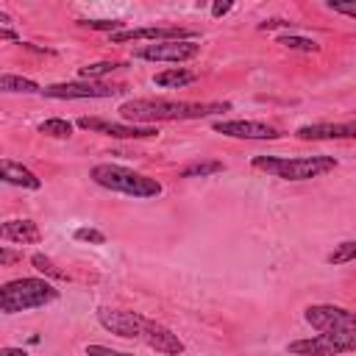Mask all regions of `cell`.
I'll return each mask as SVG.
<instances>
[{"label": "cell", "instance_id": "cell-1", "mask_svg": "<svg viewBox=\"0 0 356 356\" xmlns=\"http://www.w3.org/2000/svg\"><path fill=\"white\" fill-rule=\"evenodd\" d=\"M97 323L111 331L114 337H122V339H136L142 345H147L150 350L156 353H164V356H181L184 353V342L178 339L175 331H170L167 325L139 314V312H131V309H111V306H100L97 312Z\"/></svg>", "mask_w": 356, "mask_h": 356}, {"label": "cell", "instance_id": "cell-2", "mask_svg": "<svg viewBox=\"0 0 356 356\" xmlns=\"http://www.w3.org/2000/svg\"><path fill=\"white\" fill-rule=\"evenodd\" d=\"M228 108H231V103H220V100L197 103V100L134 97V100H125L117 111L125 122L153 125V122H172V120H203V117H211V114H222Z\"/></svg>", "mask_w": 356, "mask_h": 356}, {"label": "cell", "instance_id": "cell-3", "mask_svg": "<svg viewBox=\"0 0 356 356\" xmlns=\"http://www.w3.org/2000/svg\"><path fill=\"white\" fill-rule=\"evenodd\" d=\"M253 170L281 181H312L337 167L334 156H253Z\"/></svg>", "mask_w": 356, "mask_h": 356}, {"label": "cell", "instance_id": "cell-4", "mask_svg": "<svg viewBox=\"0 0 356 356\" xmlns=\"http://www.w3.org/2000/svg\"><path fill=\"white\" fill-rule=\"evenodd\" d=\"M89 178L108 189V192H117V195H128V197H139V200H147V197H159L164 192V186L145 175V172H136L131 167H122V164H95L89 170Z\"/></svg>", "mask_w": 356, "mask_h": 356}, {"label": "cell", "instance_id": "cell-5", "mask_svg": "<svg viewBox=\"0 0 356 356\" xmlns=\"http://www.w3.org/2000/svg\"><path fill=\"white\" fill-rule=\"evenodd\" d=\"M53 300H58V289L47 278H14L0 286V312L3 314L42 309Z\"/></svg>", "mask_w": 356, "mask_h": 356}, {"label": "cell", "instance_id": "cell-6", "mask_svg": "<svg viewBox=\"0 0 356 356\" xmlns=\"http://www.w3.org/2000/svg\"><path fill=\"white\" fill-rule=\"evenodd\" d=\"M353 350H356V328H345L337 334H317L286 345V353L292 356H342Z\"/></svg>", "mask_w": 356, "mask_h": 356}, {"label": "cell", "instance_id": "cell-7", "mask_svg": "<svg viewBox=\"0 0 356 356\" xmlns=\"http://www.w3.org/2000/svg\"><path fill=\"white\" fill-rule=\"evenodd\" d=\"M122 92L128 89L103 81H70V83H50L42 89V95L53 100H95V97H117Z\"/></svg>", "mask_w": 356, "mask_h": 356}, {"label": "cell", "instance_id": "cell-8", "mask_svg": "<svg viewBox=\"0 0 356 356\" xmlns=\"http://www.w3.org/2000/svg\"><path fill=\"white\" fill-rule=\"evenodd\" d=\"M303 320L314 331H320V334H337V331H345V328H356V312L342 309V306H334V303L306 306Z\"/></svg>", "mask_w": 356, "mask_h": 356}, {"label": "cell", "instance_id": "cell-9", "mask_svg": "<svg viewBox=\"0 0 356 356\" xmlns=\"http://www.w3.org/2000/svg\"><path fill=\"white\" fill-rule=\"evenodd\" d=\"M75 125L83 128V131L103 134V136H114V139H153V136H159V128L156 125L111 122V120H103V117H78Z\"/></svg>", "mask_w": 356, "mask_h": 356}, {"label": "cell", "instance_id": "cell-10", "mask_svg": "<svg viewBox=\"0 0 356 356\" xmlns=\"http://www.w3.org/2000/svg\"><path fill=\"white\" fill-rule=\"evenodd\" d=\"M197 53H200V44L195 39H170V42H153V44L139 47L136 50V58L181 64V61H192Z\"/></svg>", "mask_w": 356, "mask_h": 356}, {"label": "cell", "instance_id": "cell-11", "mask_svg": "<svg viewBox=\"0 0 356 356\" xmlns=\"http://www.w3.org/2000/svg\"><path fill=\"white\" fill-rule=\"evenodd\" d=\"M214 131L231 139H278V128L261 120H217Z\"/></svg>", "mask_w": 356, "mask_h": 356}, {"label": "cell", "instance_id": "cell-12", "mask_svg": "<svg viewBox=\"0 0 356 356\" xmlns=\"http://www.w3.org/2000/svg\"><path fill=\"white\" fill-rule=\"evenodd\" d=\"M298 139H312V142H331V139H356V120L348 122H312L300 125L295 131Z\"/></svg>", "mask_w": 356, "mask_h": 356}, {"label": "cell", "instance_id": "cell-13", "mask_svg": "<svg viewBox=\"0 0 356 356\" xmlns=\"http://www.w3.org/2000/svg\"><path fill=\"white\" fill-rule=\"evenodd\" d=\"M136 39H150V42H170V39H195L192 31L184 28H159V25H147V28H128V31H117L111 33V42H136Z\"/></svg>", "mask_w": 356, "mask_h": 356}, {"label": "cell", "instance_id": "cell-14", "mask_svg": "<svg viewBox=\"0 0 356 356\" xmlns=\"http://www.w3.org/2000/svg\"><path fill=\"white\" fill-rule=\"evenodd\" d=\"M0 236L6 242H17V245H36L42 242V231L33 220H6L0 225Z\"/></svg>", "mask_w": 356, "mask_h": 356}, {"label": "cell", "instance_id": "cell-15", "mask_svg": "<svg viewBox=\"0 0 356 356\" xmlns=\"http://www.w3.org/2000/svg\"><path fill=\"white\" fill-rule=\"evenodd\" d=\"M0 178L6 184H11V186H22V189H39L42 186V181L36 178V172H31L28 167H22V164H17L11 159H3L0 161Z\"/></svg>", "mask_w": 356, "mask_h": 356}, {"label": "cell", "instance_id": "cell-16", "mask_svg": "<svg viewBox=\"0 0 356 356\" xmlns=\"http://www.w3.org/2000/svg\"><path fill=\"white\" fill-rule=\"evenodd\" d=\"M195 78H197L195 72L181 70V67H172V70H161V72H156V75H153V83L161 86V89H181V86L195 83Z\"/></svg>", "mask_w": 356, "mask_h": 356}, {"label": "cell", "instance_id": "cell-17", "mask_svg": "<svg viewBox=\"0 0 356 356\" xmlns=\"http://www.w3.org/2000/svg\"><path fill=\"white\" fill-rule=\"evenodd\" d=\"M0 92H6V95H14V92H19V95H42V86L36 81H31V78H22V75H14V72H3L0 75Z\"/></svg>", "mask_w": 356, "mask_h": 356}, {"label": "cell", "instance_id": "cell-18", "mask_svg": "<svg viewBox=\"0 0 356 356\" xmlns=\"http://www.w3.org/2000/svg\"><path fill=\"white\" fill-rule=\"evenodd\" d=\"M72 122L64 120V117H50V120H42L39 122V134L50 136V139H70L72 136Z\"/></svg>", "mask_w": 356, "mask_h": 356}, {"label": "cell", "instance_id": "cell-19", "mask_svg": "<svg viewBox=\"0 0 356 356\" xmlns=\"http://www.w3.org/2000/svg\"><path fill=\"white\" fill-rule=\"evenodd\" d=\"M222 170H225L222 161L209 159V161H192V164H186L178 175L181 178H206V175H214V172H222Z\"/></svg>", "mask_w": 356, "mask_h": 356}, {"label": "cell", "instance_id": "cell-20", "mask_svg": "<svg viewBox=\"0 0 356 356\" xmlns=\"http://www.w3.org/2000/svg\"><path fill=\"white\" fill-rule=\"evenodd\" d=\"M353 259H356V239H345V242L334 245V250L325 256V261H328L331 267L348 264V261H353Z\"/></svg>", "mask_w": 356, "mask_h": 356}, {"label": "cell", "instance_id": "cell-21", "mask_svg": "<svg viewBox=\"0 0 356 356\" xmlns=\"http://www.w3.org/2000/svg\"><path fill=\"white\" fill-rule=\"evenodd\" d=\"M278 44H284V47H289V50H303V53H317V50H320V44H317L314 39L298 36V33H281V36H278Z\"/></svg>", "mask_w": 356, "mask_h": 356}, {"label": "cell", "instance_id": "cell-22", "mask_svg": "<svg viewBox=\"0 0 356 356\" xmlns=\"http://www.w3.org/2000/svg\"><path fill=\"white\" fill-rule=\"evenodd\" d=\"M120 67H122V64H114V61H97V64H86V67H81L78 75H81V81H97V78H103V75L117 72Z\"/></svg>", "mask_w": 356, "mask_h": 356}, {"label": "cell", "instance_id": "cell-23", "mask_svg": "<svg viewBox=\"0 0 356 356\" xmlns=\"http://www.w3.org/2000/svg\"><path fill=\"white\" fill-rule=\"evenodd\" d=\"M31 264L44 275V278H56V281H67V273L64 270H58L56 264H53V259H47L44 253H33L31 256Z\"/></svg>", "mask_w": 356, "mask_h": 356}, {"label": "cell", "instance_id": "cell-24", "mask_svg": "<svg viewBox=\"0 0 356 356\" xmlns=\"http://www.w3.org/2000/svg\"><path fill=\"white\" fill-rule=\"evenodd\" d=\"M78 242H89V245H106V234L103 231H97V228H89V225H83V228H75V234H72Z\"/></svg>", "mask_w": 356, "mask_h": 356}, {"label": "cell", "instance_id": "cell-25", "mask_svg": "<svg viewBox=\"0 0 356 356\" xmlns=\"http://www.w3.org/2000/svg\"><path fill=\"white\" fill-rule=\"evenodd\" d=\"M78 25L92 28V31H108V36L122 28V22H117V19H78Z\"/></svg>", "mask_w": 356, "mask_h": 356}, {"label": "cell", "instance_id": "cell-26", "mask_svg": "<svg viewBox=\"0 0 356 356\" xmlns=\"http://www.w3.org/2000/svg\"><path fill=\"white\" fill-rule=\"evenodd\" d=\"M334 14H345V17H350V19H356V3L350 0V3H339V0H331V3H325Z\"/></svg>", "mask_w": 356, "mask_h": 356}, {"label": "cell", "instance_id": "cell-27", "mask_svg": "<svg viewBox=\"0 0 356 356\" xmlns=\"http://www.w3.org/2000/svg\"><path fill=\"white\" fill-rule=\"evenodd\" d=\"M86 356H134V353H122V350H114L106 345H86Z\"/></svg>", "mask_w": 356, "mask_h": 356}, {"label": "cell", "instance_id": "cell-28", "mask_svg": "<svg viewBox=\"0 0 356 356\" xmlns=\"http://www.w3.org/2000/svg\"><path fill=\"white\" fill-rule=\"evenodd\" d=\"M19 259H22V253H14L8 248H0V267H8L11 261H19Z\"/></svg>", "mask_w": 356, "mask_h": 356}, {"label": "cell", "instance_id": "cell-29", "mask_svg": "<svg viewBox=\"0 0 356 356\" xmlns=\"http://www.w3.org/2000/svg\"><path fill=\"white\" fill-rule=\"evenodd\" d=\"M231 8H234L231 3H214V6H211V17H222V14H228Z\"/></svg>", "mask_w": 356, "mask_h": 356}, {"label": "cell", "instance_id": "cell-30", "mask_svg": "<svg viewBox=\"0 0 356 356\" xmlns=\"http://www.w3.org/2000/svg\"><path fill=\"white\" fill-rule=\"evenodd\" d=\"M259 28H292V22H284V19H267V22H259Z\"/></svg>", "mask_w": 356, "mask_h": 356}, {"label": "cell", "instance_id": "cell-31", "mask_svg": "<svg viewBox=\"0 0 356 356\" xmlns=\"http://www.w3.org/2000/svg\"><path fill=\"white\" fill-rule=\"evenodd\" d=\"M0 39H8V42H19V44H22V39H19V36H17L11 28H0Z\"/></svg>", "mask_w": 356, "mask_h": 356}, {"label": "cell", "instance_id": "cell-32", "mask_svg": "<svg viewBox=\"0 0 356 356\" xmlns=\"http://www.w3.org/2000/svg\"><path fill=\"white\" fill-rule=\"evenodd\" d=\"M0 356H28V350H22V348H0Z\"/></svg>", "mask_w": 356, "mask_h": 356}]
</instances>
